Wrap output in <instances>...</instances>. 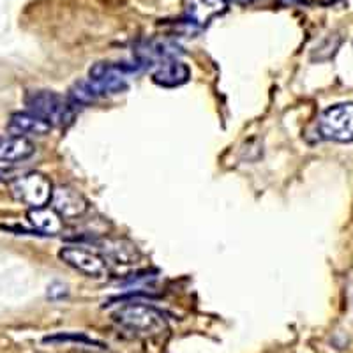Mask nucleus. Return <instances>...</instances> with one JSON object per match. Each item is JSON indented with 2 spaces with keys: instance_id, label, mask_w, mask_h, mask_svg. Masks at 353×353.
<instances>
[{
  "instance_id": "obj_6",
  "label": "nucleus",
  "mask_w": 353,
  "mask_h": 353,
  "mask_svg": "<svg viewBox=\"0 0 353 353\" xmlns=\"http://www.w3.org/2000/svg\"><path fill=\"white\" fill-rule=\"evenodd\" d=\"M59 258L77 272L94 279H101L110 272L108 261L97 249L85 248V245H64L59 251Z\"/></svg>"
},
{
  "instance_id": "obj_14",
  "label": "nucleus",
  "mask_w": 353,
  "mask_h": 353,
  "mask_svg": "<svg viewBox=\"0 0 353 353\" xmlns=\"http://www.w3.org/2000/svg\"><path fill=\"white\" fill-rule=\"evenodd\" d=\"M36 152V147L28 138L0 137V163H20Z\"/></svg>"
},
{
  "instance_id": "obj_8",
  "label": "nucleus",
  "mask_w": 353,
  "mask_h": 353,
  "mask_svg": "<svg viewBox=\"0 0 353 353\" xmlns=\"http://www.w3.org/2000/svg\"><path fill=\"white\" fill-rule=\"evenodd\" d=\"M50 207L62 219H78L88 210V201L78 189L71 185H57L53 188Z\"/></svg>"
},
{
  "instance_id": "obj_12",
  "label": "nucleus",
  "mask_w": 353,
  "mask_h": 353,
  "mask_svg": "<svg viewBox=\"0 0 353 353\" xmlns=\"http://www.w3.org/2000/svg\"><path fill=\"white\" fill-rule=\"evenodd\" d=\"M191 78V69L181 59H172L163 64L156 65V71L152 72V81L159 87L175 88L188 83Z\"/></svg>"
},
{
  "instance_id": "obj_3",
  "label": "nucleus",
  "mask_w": 353,
  "mask_h": 353,
  "mask_svg": "<svg viewBox=\"0 0 353 353\" xmlns=\"http://www.w3.org/2000/svg\"><path fill=\"white\" fill-rule=\"evenodd\" d=\"M141 71L140 65L128 62H97L88 69V80L96 85L101 97L115 96L128 88L129 77Z\"/></svg>"
},
{
  "instance_id": "obj_19",
  "label": "nucleus",
  "mask_w": 353,
  "mask_h": 353,
  "mask_svg": "<svg viewBox=\"0 0 353 353\" xmlns=\"http://www.w3.org/2000/svg\"><path fill=\"white\" fill-rule=\"evenodd\" d=\"M237 2H241V4H253V2H260V0H237ZM295 2H302V0H295Z\"/></svg>"
},
{
  "instance_id": "obj_11",
  "label": "nucleus",
  "mask_w": 353,
  "mask_h": 353,
  "mask_svg": "<svg viewBox=\"0 0 353 353\" xmlns=\"http://www.w3.org/2000/svg\"><path fill=\"white\" fill-rule=\"evenodd\" d=\"M97 251L106 258L108 263L113 261V263L132 265L141 258L137 245L125 239H105L97 242Z\"/></svg>"
},
{
  "instance_id": "obj_18",
  "label": "nucleus",
  "mask_w": 353,
  "mask_h": 353,
  "mask_svg": "<svg viewBox=\"0 0 353 353\" xmlns=\"http://www.w3.org/2000/svg\"><path fill=\"white\" fill-rule=\"evenodd\" d=\"M68 295V286L62 283H52L48 286V297L50 299H62Z\"/></svg>"
},
{
  "instance_id": "obj_10",
  "label": "nucleus",
  "mask_w": 353,
  "mask_h": 353,
  "mask_svg": "<svg viewBox=\"0 0 353 353\" xmlns=\"http://www.w3.org/2000/svg\"><path fill=\"white\" fill-rule=\"evenodd\" d=\"M8 131L12 137H44L52 131V125L41 117L34 115L30 112H18L12 113L8 122Z\"/></svg>"
},
{
  "instance_id": "obj_13",
  "label": "nucleus",
  "mask_w": 353,
  "mask_h": 353,
  "mask_svg": "<svg viewBox=\"0 0 353 353\" xmlns=\"http://www.w3.org/2000/svg\"><path fill=\"white\" fill-rule=\"evenodd\" d=\"M27 219L34 232L43 237H57L64 230V219L48 205L37 207V209H28Z\"/></svg>"
},
{
  "instance_id": "obj_15",
  "label": "nucleus",
  "mask_w": 353,
  "mask_h": 353,
  "mask_svg": "<svg viewBox=\"0 0 353 353\" xmlns=\"http://www.w3.org/2000/svg\"><path fill=\"white\" fill-rule=\"evenodd\" d=\"M68 99L71 101L72 106H87L97 103V101L101 99V94L96 88V85L88 80V78H85V80L74 81V83L69 87Z\"/></svg>"
},
{
  "instance_id": "obj_1",
  "label": "nucleus",
  "mask_w": 353,
  "mask_h": 353,
  "mask_svg": "<svg viewBox=\"0 0 353 353\" xmlns=\"http://www.w3.org/2000/svg\"><path fill=\"white\" fill-rule=\"evenodd\" d=\"M112 320L115 321L119 329L131 334L132 337H138V339L161 337L170 330L166 316L159 309L149 304H140V302L121 305L112 314Z\"/></svg>"
},
{
  "instance_id": "obj_7",
  "label": "nucleus",
  "mask_w": 353,
  "mask_h": 353,
  "mask_svg": "<svg viewBox=\"0 0 353 353\" xmlns=\"http://www.w3.org/2000/svg\"><path fill=\"white\" fill-rule=\"evenodd\" d=\"M132 55H134V62L143 69L159 65L172 59H181L182 48L168 39H145L134 46Z\"/></svg>"
},
{
  "instance_id": "obj_4",
  "label": "nucleus",
  "mask_w": 353,
  "mask_h": 353,
  "mask_svg": "<svg viewBox=\"0 0 353 353\" xmlns=\"http://www.w3.org/2000/svg\"><path fill=\"white\" fill-rule=\"evenodd\" d=\"M11 194L20 203L30 209L50 205L53 194V184L48 176L39 172H28L11 181Z\"/></svg>"
},
{
  "instance_id": "obj_16",
  "label": "nucleus",
  "mask_w": 353,
  "mask_h": 353,
  "mask_svg": "<svg viewBox=\"0 0 353 353\" xmlns=\"http://www.w3.org/2000/svg\"><path fill=\"white\" fill-rule=\"evenodd\" d=\"M44 343H50V345H62V343H78V345L83 346H96V348L105 350L106 346L99 341H94L90 337H87L85 334H78V332H64V334H55V336H48L44 337Z\"/></svg>"
},
{
  "instance_id": "obj_5",
  "label": "nucleus",
  "mask_w": 353,
  "mask_h": 353,
  "mask_svg": "<svg viewBox=\"0 0 353 353\" xmlns=\"http://www.w3.org/2000/svg\"><path fill=\"white\" fill-rule=\"evenodd\" d=\"M318 132L323 140L353 141V103H337L323 110L318 119Z\"/></svg>"
},
{
  "instance_id": "obj_9",
  "label": "nucleus",
  "mask_w": 353,
  "mask_h": 353,
  "mask_svg": "<svg viewBox=\"0 0 353 353\" xmlns=\"http://www.w3.org/2000/svg\"><path fill=\"white\" fill-rule=\"evenodd\" d=\"M184 20L191 27L203 28L214 18L225 14L228 9V0H184Z\"/></svg>"
},
{
  "instance_id": "obj_17",
  "label": "nucleus",
  "mask_w": 353,
  "mask_h": 353,
  "mask_svg": "<svg viewBox=\"0 0 353 353\" xmlns=\"http://www.w3.org/2000/svg\"><path fill=\"white\" fill-rule=\"evenodd\" d=\"M339 46H341V37L337 36V34H330V36H327L325 39L321 41L316 48H314V52L311 53V59L318 62L330 61V59L336 55Z\"/></svg>"
},
{
  "instance_id": "obj_2",
  "label": "nucleus",
  "mask_w": 353,
  "mask_h": 353,
  "mask_svg": "<svg viewBox=\"0 0 353 353\" xmlns=\"http://www.w3.org/2000/svg\"><path fill=\"white\" fill-rule=\"evenodd\" d=\"M25 105L28 112L41 117L52 128H68L74 121V106L71 105V101L53 90H28L25 94Z\"/></svg>"
},
{
  "instance_id": "obj_20",
  "label": "nucleus",
  "mask_w": 353,
  "mask_h": 353,
  "mask_svg": "<svg viewBox=\"0 0 353 353\" xmlns=\"http://www.w3.org/2000/svg\"><path fill=\"white\" fill-rule=\"evenodd\" d=\"M74 353H94V352H74Z\"/></svg>"
}]
</instances>
